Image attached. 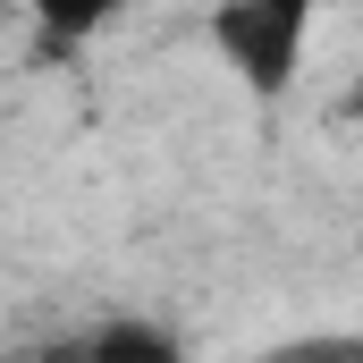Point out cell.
Segmentation results:
<instances>
[{
  "mask_svg": "<svg viewBox=\"0 0 363 363\" xmlns=\"http://www.w3.org/2000/svg\"><path fill=\"white\" fill-rule=\"evenodd\" d=\"M355 118H363V93H355Z\"/></svg>",
  "mask_w": 363,
  "mask_h": 363,
  "instance_id": "5b68a950",
  "label": "cell"
},
{
  "mask_svg": "<svg viewBox=\"0 0 363 363\" xmlns=\"http://www.w3.org/2000/svg\"><path fill=\"white\" fill-rule=\"evenodd\" d=\"M262 363H363V338H296V347H279Z\"/></svg>",
  "mask_w": 363,
  "mask_h": 363,
  "instance_id": "277c9868",
  "label": "cell"
},
{
  "mask_svg": "<svg viewBox=\"0 0 363 363\" xmlns=\"http://www.w3.org/2000/svg\"><path fill=\"white\" fill-rule=\"evenodd\" d=\"M51 43H93V34H110L127 9H144V0H17Z\"/></svg>",
  "mask_w": 363,
  "mask_h": 363,
  "instance_id": "3957f363",
  "label": "cell"
},
{
  "mask_svg": "<svg viewBox=\"0 0 363 363\" xmlns=\"http://www.w3.org/2000/svg\"><path fill=\"white\" fill-rule=\"evenodd\" d=\"M313 26H321V0H211L203 43L237 77V93L287 101L304 60H313Z\"/></svg>",
  "mask_w": 363,
  "mask_h": 363,
  "instance_id": "6da1fadb",
  "label": "cell"
},
{
  "mask_svg": "<svg viewBox=\"0 0 363 363\" xmlns=\"http://www.w3.org/2000/svg\"><path fill=\"white\" fill-rule=\"evenodd\" d=\"M77 363H186V338L152 313H110L101 330L77 338Z\"/></svg>",
  "mask_w": 363,
  "mask_h": 363,
  "instance_id": "7a4b0ae2",
  "label": "cell"
}]
</instances>
